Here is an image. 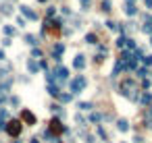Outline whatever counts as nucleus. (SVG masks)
Here are the masks:
<instances>
[{
	"label": "nucleus",
	"mask_w": 152,
	"mask_h": 143,
	"mask_svg": "<svg viewBox=\"0 0 152 143\" xmlns=\"http://www.w3.org/2000/svg\"><path fill=\"white\" fill-rule=\"evenodd\" d=\"M146 6H152V0H146Z\"/></svg>",
	"instance_id": "c85d7f7f"
},
{
	"label": "nucleus",
	"mask_w": 152,
	"mask_h": 143,
	"mask_svg": "<svg viewBox=\"0 0 152 143\" xmlns=\"http://www.w3.org/2000/svg\"><path fill=\"white\" fill-rule=\"evenodd\" d=\"M0 104H2V97H0Z\"/></svg>",
	"instance_id": "473e14b6"
},
{
	"label": "nucleus",
	"mask_w": 152,
	"mask_h": 143,
	"mask_svg": "<svg viewBox=\"0 0 152 143\" xmlns=\"http://www.w3.org/2000/svg\"><path fill=\"white\" fill-rule=\"evenodd\" d=\"M21 11H23L25 15H27V17H29V19H38V15H35V13L31 11V8H29V6H21Z\"/></svg>",
	"instance_id": "9d476101"
},
{
	"label": "nucleus",
	"mask_w": 152,
	"mask_h": 143,
	"mask_svg": "<svg viewBox=\"0 0 152 143\" xmlns=\"http://www.w3.org/2000/svg\"><path fill=\"white\" fill-rule=\"evenodd\" d=\"M48 93H52V95H58V93H60V89H58L56 85H52V83H50V85H48Z\"/></svg>",
	"instance_id": "f8f14e48"
},
{
	"label": "nucleus",
	"mask_w": 152,
	"mask_h": 143,
	"mask_svg": "<svg viewBox=\"0 0 152 143\" xmlns=\"http://www.w3.org/2000/svg\"><path fill=\"white\" fill-rule=\"evenodd\" d=\"M133 87H136V83H133L131 79H127V81H123V83H121L119 91H121L123 95H129V91H133Z\"/></svg>",
	"instance_id": "7ed1b4c3"
},
{
	"label": "nucleus",
	"mask_w": 152,
	"mask_h": 143,
	"mask_svg": "<svg viewBox=\"0 0 152 143\" xmlns=\"http://www.w3.org/2000/svg\"><path fill=\"white\" fill-rule=\"evenodd\" d=\"M0 11H2L4 15H11V13H13V8H11V4H2V6H0Z\"/></svg>",
	"instance_id": "4468645a"
},
{
	"label": "nucleus",
	"mask_w": 152,
	"mask_h": 143,
	"mask_svg": "<svg viewBox=\"0 0 152 143\" xmlns=\"http://www.w3.org/2000/svg\"><path fill=\"white\" fill-rule=\"evenodd\" d=\"M27 68H29V73H38V68H40V64H38V62H35L33 58L27 62Z\"/></svg>",
	"instance_id": "1a4fd4ad"
},
{
	"label": "nucleus",
	"mask_w": 152,
	"mask_h": 143,
	"mask_svg": "<svg viewBox=\"0 0 152 143\" xmlns=\"http://www.w3.org/2000/svg\"><path fill=\"white\" fill-rule=\"evenodd\" d=\"M86 83H88V79H86L83 75L75 77L73 81H71V91H73V93H81V91H83V87H86Z\"/></svg>",
	"instance_id": "f257e3e1"
},
{
	"label": "nucleus",
	"mask_w": 152,
	"mask_h": 143,
	"mask_svg": "<svg viewBox=\"0 0 152 143\" xmlns=\"http://www.w3.org/2000/svg\"><path fill=\"white\" fill-rule=\"evenodd\" d=\"M21 118H23L25 124H35V116L29 110H21Z\"/></svg>",
	"instance_id": "20e7f679"
},
{
	"label": "nucleus",
	"mask_w": 152,
	"mask_h": 143,
	"mask_svg": "<svg viewBox=\"0 0 152 143\" xmlns=\"http://www.w3.org/2000/svg\"><path fill=\"white\" fill-rule=\"evenodd\" d=\"M102 11H111V2H109V0H104V2H102Z\"/></svg>",
	"instance_id": "aec40b11"
},
{
	"label": "nucleus",
	"mask_w": 152,
	"mask_h": 143,
	"mask_svg": "<svg viewBox=\"0 0 152 143\" xmlns=\"http://www.w3.org/2000/svg\"><path fill=\"white\" fill-rule=\"evenodd\" d=\"M2 58H4V52H2V50H0V60H2Z\"/></svg>",
	"instance_id": "7c9ffc66"
},
{
	"label": "nucleus",
	"mask_w": 152,
	"mask_h": 143,
	"mask_svg": "<svg viewBox=\"0 0 152 143\" xmlns=\"http://www.w3.org/2000/svg\"><path fill=\"white\" fill-rule=\"evenodd\" d=\"M117 46L119 48H125V46H127V38H123V35H121V38L117 40Z\"/></svg>",
	"instance_id": "2eb2a0df"
},
{
	"label": "nucleus",
	"mask_w": 152,
	"mask_h": 143,
	"mask_svg": "<svg viewBox=\"0 0 152 143\" xmlns=\"http://www.w3.org/2000/svg\"><path fill=\"white\" fill-rule=\"evenodd\" d=\"M144 64H152V56H144Z\"/></svg>",
	"instance_id": "5701e85b"
},
{
	"label": "nucleus",
	"mask_w": 152,
	"mask_h": 143,
	"mask_svg": "<svg viewBox=\"0 0 152 143\" xmlns=\"http://www.w3.org/2000/svg\"><path fill=\"white\" fill-rule=\"evenodd\" d=\"M31 54H33V58H40V56H42V52H40V50H33Z\"/></svg>",
	"instance_id": "393cba45"
},
{
	"label": "nucleus",
	"mask_w": 152,
	"mask_h": 143,
	"mask_svg": "<svg viewBox=\"0 0 152 143\" xmlns=\"http://www.w3.org/2000/svg\"><path fill=\"white\" fill-rule=\"evenodd\" d=\"M102 118V116L100 114H92V122H98V120H100Z\"/></svg>",
	"instance_id": "412c9836"
},
{
	"label": "nucleus",
	"mask_w": 152,
	"mask_h": 143,
	"mask_svg": "<svg viewBox=\"0 0 152 143\" xmlns=\"http://www.w3.org/2000/svg\"><path fill=\"white\" fill-rule=\"evenodd\" d=\"M4 33L6 35H13V27H4Z\"/></svg>",
	"instance_id": "bb28decb"
},
{
	"label": "nucleus",
	"mask_w": 152,
	"mask_h": 143,
	"mask_svg": "<svg viewBox=\"0 0 152 143\" xmlns=\"http://www.w3.org/2000/svg\"><path fill=\"white\" fill-rule=\"evenodd\" d=\"M40 2H44V0H40Z\"/></svg>",
	"instance_id": "72a5a7b5"
},
{
	"label": "nucleus",
	"mask_w": 152,
	"mask_h": 143,
	"mask_svg": "<svg viewBox=\"0 0 152 143\" xmlns=\"http://www.w3.org/2000/svg\"><path fill=\"white\" fill-rule=\"evenodd\" d=\"M98 135H100L102 139H106V133H104V129H98Z\"/></svg>",
	"instance_id": "a878e982"
},
{
	"label": "nucleus",
	"mask_w": 152,
	"mask_h": 143,
	"mask_svg": "<svg viewBox=\"0 0 152 143\" xmlns=\"http://www.w3.org/2000/svg\"><path fill=\"white\" fill-rule=\"evenodd\" d=\"M73 66H75V68H83V66H86V58H83V56H77V58L73 60Z\"/></svg>",
	"instance_id": "6e6552de"
},
{
	"label": "nucleus",
	"mask_w": 152,
	"mask_h": 143,
	"mask_svg": "<svg viewBox=\"0 0 152 143\" xmlns=\"http://www.w3.org/2000/svg\"><path fill=\"white\" fill-rule=\"evenodd\" d=\"M58 97H60V102H71V95L69 93H58Z\"/></svg>",
	"instance_id": "6ab92c4d"
},
{
	"label": "nucleus",
	"mask_w": 152,
	"mask_h": 143,
	"mask_svg": "<svg viewBox=\"0 0 152 143\" xmlns=\"http://www.w3.org/2000/svg\"><path fill=\"white\" fill-rule=\"evenodd\" d=\"M140 102H142V104H150V102H152V93H144Z\"/></svg>",
	"instance_id": "ddd939ff"
},
{
	"label": "nucleus",
	"mask_w": 152,
	"mask_h": 143,
	"mask_svg": "<svg viewBox=\"0 0 152 143\" xmlns=\"http://www.w3.org/2000/svg\"><path fill=\"white\" fill-rule=\"evenodd\" d=\"M50 129H52V131H54V133H65V131H67L65 127H62V122H60L58 118H54V120H52V122H50Z\"/></svg>",
	"instance_id": "39448f33"
},
{
	"label": "nucleus",
	"mask_w": 152,
	"mask_h": 143,
	"mask_svg": "<svg viewBox=\"0 0 152 143\" xmlns=\"http://www.w3.org/2000/svg\"><path fill=\"white\" fill-rule=\"evenodd\" d=\"M4 127H6V124H2V120H0V131H4Z\"/></svg>",
	"instance_id": "cd10ccee"
},
{
	"label": "nucleus",
	"mask_w": 152,
	"mask_h": 143,
	"mask_svg": "<svg viewBox=\"0 0 152 143\" xmlns=\"http://www.w3.org/2000/svg\"><path fill=\"white\" fill-rule=\"evenodd\" d=\"M150 116H152V108H150Z\"/></svg>",
	"instance_id": "2f4dec72"
},
{
	"label": "nucleus",
	"mask_w": 152,
	"mask_h": 143,
	"mask_svg": "<svg viewBox=\"0 0 152 143\" xmlns=\"http://www.w3.org/2000/svg\"><path fill=\"white\" fill-rule=\"evenodd\" d=\"M31 143H40V141H38V137H33V139H31Z\"/></svg>",
	"instance_id": "c756f323"
},
{
	"label": "nucleus",
	"mask_w": 152,
	"mask_h": 143,
	"mask_svg": "<svg viewBox=\"0 0 152 143\" xmlns=\"http://www.w3.org/2000/svg\"><path fill=\"white\" fill-rule=\"evenodd\" d=\"M27 44H31V46L35 44V38H33V35H27Z\"/></svg>",
	"instance_id": "4be33fe9"
},
{
	"label": "nucleus",
	"mask_w": 152,
	"mask_h": 143,
	"mask_svg": "<svg viewBox=\"0 0 152 143\" xmlns=\"http://www.w3.org/2000/svg\"><path fill=\"white\" fill-rule=\"evenodd\" d=\"M56 77L60 79V81H65V79L69 77V70H67L65 66H58V68H56Z\"/></svg>",
	"instance_id": "423d86ee"
},
{
	"label": "nucleus",
	"mask_w": 152,
	"mask_h": 143,
	"mask_svg": "<svg viewBox=\"0 0 152 143\" xmlns=\"http://www.w3.org/2000/svg\"><path fill=\"white\" fill-rule=\"evenodd\" d=\"M86 42H88V44H96V35H94V33H88V35H86Z\"/></svg>",
	"instance_id": "a211bd4d"
},
{
	"label": "nucleus",
	"mask_w": 152,
	"mask_h": 143,
	"mask_svg": "<svg viewBox=\"0 0 152 143\" xmlns=\"http://www.w3.org/2000/svg\"><path fill=\"white\" fill-rule=\"evenodd\" d=\"M117 129H119L121 133H125V131L129 129V122H127V120H119V122H117Z\"/></svg>",
	"instance_id": "9b49d317"
},
{
	"label": "nucleus",
	"mask_w": 152,
	"mask_h": 143,
	"mask_svg": "<svg viewBox=\"0 0 152 143\" xmlns=\"http://www.w3.org/2000/svg\"><path fill=\"white\" fill-rule=\"evenodd\" d=\"M125 13H127V15H136L138 11H136V6H133V4H127V8H125Z\"/></svg>",
	"instance_id": "f3484780"
},
{
	"label": "nucleus",
	"mask_w": 152,
	"mask_h": 143,
	"mask_svg": "<svg viewBox=\"0 0 152 143\" xmlns=\"http://www.w3.org/2000/svg\"><path fill=\"white\" fill-rule=\"evenodd\" d=\"M60 54H62V44H56V46L52 48V56H54V60H60Z\"/></svg>",
	"instance_id": "0eeeda50"
},
{
	"label": "nucleus",
	"mask_w": 152,
	"mask_h": 143,
	"mask_svg": "<svg viewBox=\"0 0 152 143\" xmlns=\"http://www.w3.org/2000/svg\"><path fill=\"white\" fill-rule=\"evenodd\" d=\"M150 44H152V40H150Z\"/></svg>",
	"instance_id": "f704fd0d"
},
{
	"label": "nucleus",
	"mask_w": 152,
	"mask_h": 143,
	"mask_svg": "<svg viewBox=\"0 0 152 143\" xmlns=\"http://www.w3.org/2000/svg\"><path fill=\"white\" fill-rule=\"evenodd\" d=\"M79 2H81V6H83V8L90 6V0H79Z\"/></svg>",
	"instance_id": "b1692460"
},
{
	"label": "nucleus",
	"mask_w": 152,
	"mask_h": 143,
	"mask_svg": "<svg viewBox=\"0 0 152 143\" xmlns=\"http://www.w3.org/2000/svg\"><path fill=\"white\" fill-rule=\"evenodd\" d=\"M4 131H6L11 137H17V135L21 133V120H11V122L4 127Z\"/></svg>",
	"instance_id": "f03ea898"
},
{
	"label": "nucleus",
	"mask_w": 152,
	"mask_h": 143,
	"mask_svg": "<svg viewBox=\"0 0 152 143\" xmlns=\"http://www.w3.org/2000/svg\"><path fill=\"white\" fill-rule=\"evenodd\" d=\"M79 110H92V104L90 102H81L79 104Z\"/></svg>",
	"instance_id": "dca6fc26"
}]
</instances>
